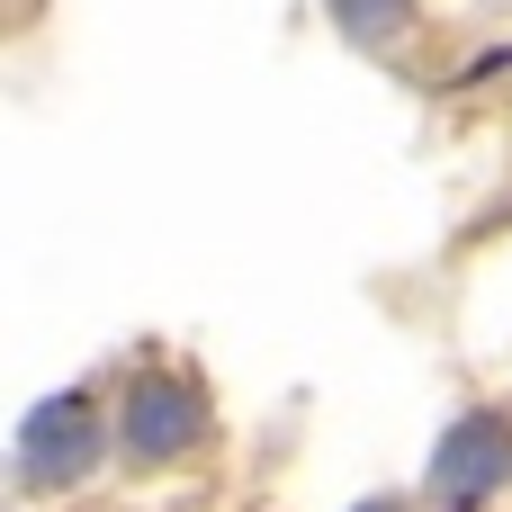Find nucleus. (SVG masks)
I'll list each match as a JSON object with an SVG mask.
<instances>
[{
  "mask_svg": "<svg viewBox=\"0 0 512 512\" xmlns=\"http://www.w3.org/2000/svg\"><path fill=\"white\" fill-rule=\"evenodd\" d=\"M512 495V414L504 405H468L423 468V504L432 512H495Z\"/></svg>",
  "mask_w": 512,
  "mask_h": 512,
  "instance_id": "2",
  "label": "nucleus"
},
{
  "mask_svg": "<svg viewBox=\"0 0 512 512\" xmlns=\"http://www.w3.org/2000/svg\"><path fill=\"white\" fill-rule=\"evenodd\" d=\"M108 423H117V459L144 468V477L189 468V459L216 441V405H207V387H198L189 369H135Z\"/></svg>",
  "mask_w": 512,
  "mask_h": 512,
  "instance_id": "1",
  "label": "nucleus"
},
{
  "mask_svg": "<svg viewBox=\"0 0 512 512\" xmlns=\"http://www.w3.org/2000/svg\"><path fill=\"white\" fill-rule=\"evenodd\" d=\"M108 450H117V423L90 396H54L18 423V495H81Z\"/></svg>",
  "mask_w": 512,
  "mask_h": 512,
  "instance_id": "3",
  "label": "nucleus"
},
{
  "mask_svg": "<svg viewBox=\"0 0 512 512\" xmlns=\"http://www.w3.org/2000/svg\"><path fill=\"white\" fill-rule=\"evenodd\" d=\"M351 512H414L405 495H369V504H351Z\"/></svg>",
  "mask_w": 512,
  "mask_h": 512,
  "instance_id": "4",
  "label": "nucleus"
}]
</instances>
